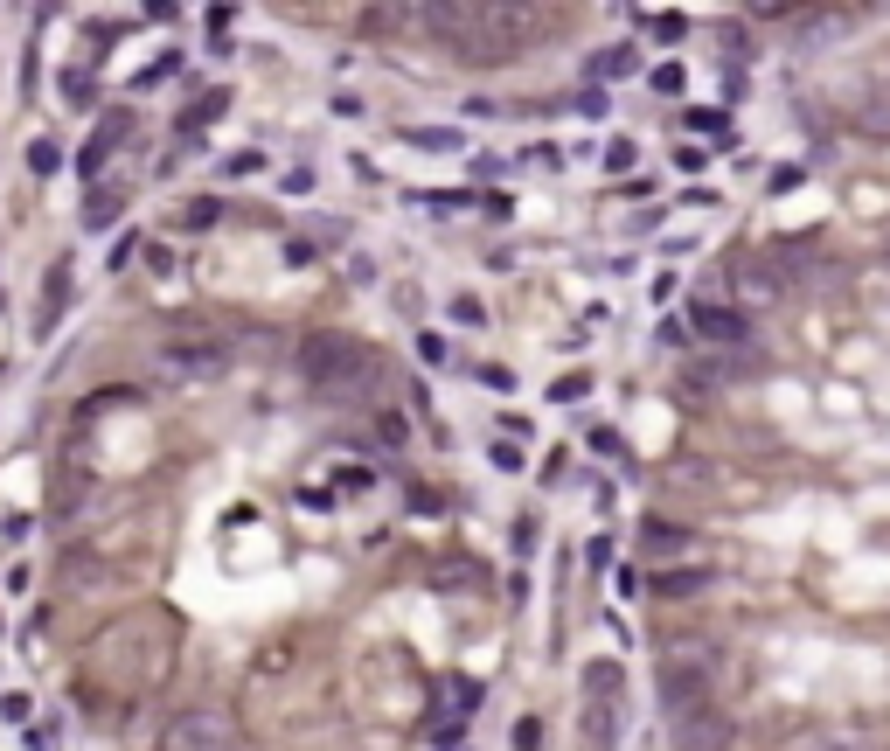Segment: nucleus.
<instances>
[{"mask_svg": "<svg viewBox=\"0 0 890 751\" xmlns=\"http://www.w3.org/2000/svg\"><path fill=\"white\" fill-rule=\"evenodd\" d=\"M418 21L459 63H508L522 49V35L536 28L529 7H418Z\"/></svg>", "mask_w": 890, "mask_h": 751, "instance_id": "obj_1", "label": "nucleus"}, {"mask_svg": "<svg viewBox=\"0 0 890 751\" xmlns=\"http://www.w3.org/2000/svg\"><path fill=\"white\" fill-rule=\"evenodd\" d=\"M299 376H306L313 390H327V397H369L376 376H383V362H376V348H362L355 334L320 327V334L299 341Z\"/></svg>", "mask_w": 890, "mask_h": 751, "instance_id": "obj_2", "label": "nucleus"}, {"mask_svg": "<svg viewBox=\"0 0 890 751\" xmlns=\"http://www.w3.org/2000/svg\"><path fill=\"white\" fill-rule=\"evenodd\" d=\"M717 647H682V654H668L661 661V717L675 724V717H689V710H703V703H717Z\"/></svg>", "mask_w": 890, "mask_h": 751, "instance_id": "obj_3", "label": "nucleus"}, {"mask_svg": "<svg viewBox=\"0 0 890 751\" xmlns=\"http://www.w3.org/2000/svg\"><path fill=\"white\" fill-rule=\"evenodd\" d=\"M223 369H230V341L195 327V320H181V334L160 341V376L167 383H216Z\"/></svg>", "mask_w": 890, "mask_h": 751, "instance_id": "obj_4", "label": "nucleus"}, {"mask_svg": "<svg viewBox=\"0 0 890 751\" xmlns=\"http://www.w3.org/2000/svg\"><path fill=\"white\" fill-rule=\"evenodd\" d=\"M160 751H237V724L223 710H181L160 731Z\"/></svg>", "mask_w": 890, "mask_h": 751, "instance_id": "obj_5", "label": "nucleus"}, {"mask_svg": "<svg viewBox=\"0 0 890 751\" xmlns=\"http://www.w3.org/2000/svg\"><path fill=\"white\" fill-rule=\"evenodd\" d=\"M689 334H703L717 355H738V348H751V313L724 300H696L689 306Z\"/></svg>", "mask_w": 890, "mask_h": 751, "instance_id": "obj_6", "label": "nucleus"}, {"mask_svg": "<svg viewBox=\"0 0 890 751\" xmlns=\"http://www.w3.org/2000/svg\"><path fill=\"white\" fill-rule=\"evenodd\" d=\"M668 745L675 751H731V717L717 703H703V710H689V717L668 724Z\"/></svg>", "mask_w": 890, "mask_h": 751, "instance_id": "obj_7", "label": "nucleus"}, {"mask_svg": "<svg viewBox=\"0 0 890 751\" xmlns=\"http://www.w3.org/2000/svg\"><path fill=\"white\" fill-rule=\"evenodd\" d=\"M126 133H133V112H126V105H112V112L91 126L84 153H77V174H84V181H105V160L119 153V140H126Z\"/></svg>", "mask_w": 890, "mask_h": 751, "instance_id": "obj_8", "label": "nucleus"}, {"mask_svg": "<svg viewBox=\"0 0 890 751\" xmlns=\"http://www.w3.org/2000/svg\"><path fill=\"white\" fill-rule=\"evenodd\" d=\"M710 585H717V571H710V564H668V571H654V578H647V592H654L661 605H689V599H703Z\"/></svg>", "mask_w": 890, "mask_h": 751, "instance_id": "obj_9", "label": "nucleus"}, {"mask_svg": "<svg viewBox=\"0 0 890 751\" xmlns=\"http://www.w3.org/2000/svg\"><path fill=\"white\" fill-rule=\"evenodd\" d=\"M640 550L668 571V564H682V557L696 550V536H689L682 522H668V515H647V522H640Z\"/></svg>", "mask_w": 890, "mask_h": 751, "instance_id": "obj_10", "label": "nucleus"}, {"mask_svg": "<svg viewBox=\"0 0 890 751\" xmlns=\"http://www.w3.org/2000/svg\"><path fill=\"white\" fill-rule=\"evenodd\" d=\"M63 313H70V258H56V265H49V279H42L35 334H56V327H63Z\"/></svg>", "mask_w": 890, "mask_h": 751, "instance_id": "obj_11", "label": "nucleus"}, {"mask_svg": "<svg viewBox=\"0 0 890 751\" xmlns=\"http://www.w3.org/2000/svg\"><path fill=\"white\" fill-rule=\"evenodd\" d=\"M487 585V564H473V557H439L432 564V592H480Z\"/></svg>", "mask_w": 890, "mask_h": 751, "instance_id": "obj_12", "label": "nucleus"}, {"mask_svg": "<svg viewBox=\"0 0 890 751\" xmlns=\"http://www.w3.org/2000/svg\"><path fill=\"white\" fill-rule=\"evenodd\" d=\"M119 209H126V188H119V181H91V195H84V230H112Z\"/></svg>", "mask_w": 890, "mask_h": 751, "instance_id": "obj_13", "label": "nucleus"}, {"mask_svg": "<svg viewBox=\"0 0 890 751\" xmlns=\"http://www.w3.org/2000/svg\"><path fill=\"white\" fill-rule=\"evenodd\" d=\"M640 70V49L633 42H612V49H598L592 56V84L605 91V84H619V77H633Z\"/></svg>", "mask_w": 890, "mask_h": 751, "instance_id": "obj_14", "label": "nucleus"}, {"mask_svg": "<svg viewBox=\"0 0 890 751\" xmlns=\"http://www.w3.org/2000/svg\"><path fill=\"white\" fill-rule=\"evenodd\" d=\"M856 21H863L856 7H835V14H807V21H800V49H821L828 35H849Z\"/></svg>", "mask_w": 890, "mask_h": 751, "instance_id": "obj_15", "label": "nucleus"}, {"mask_svg": "<svg viewBox=\"0 0 890 751\" xmlns=\"http://www.w3.org/2000/svg\"><path fill=\"white\" fill-rule=\"evenodd\" d=\"M578 689H585V696H626V668H619V661H585Z\"/></svg>", "mask_w": 890, "mask_h": 751, "instance_id": "obj_16", "label": "nucleus"}, {"mask_svg": "<svg viewBox=\"0 0 890 751\" xmlns=\"http://www.w3.org/2000/svg\"><path fill=\"white\" fill-rule=\"evenodd\" d=\"M223 112H230V91H202V98L181 112V133H202V126H209V119H223Z\"/></svg>", "mask_w": 890, "mask_h": 751, "instance_id": "obj_17", "label": "nucleus"}, {"mask_svg": "<svg viewBox=\"0 0 890 751\" xmlns=\"http://www.w3.org/2000/svg\"><path fill=\"white\" fill-rule=\"evenodd\" d=\"M404 140H411V147H425V153H459V147H466V133H459V126H411Z\"/></svg>", "mask_w": 890, "mask_h": 751, "instance_id": "obj_18", "label": "nucleus"}, {"mask_svg": "<svg viewBox=\"0 0 890 751\" xmlns=\"http://www.w3.org/2000/svg\"><path fill=\"white\" fill-rule=\"evenodd\" d=\"M174 223H181V230H216V223H223V202H216V195H195V202H181Z\"/></svg>", "mask_w": 890, "mask_h": 751, "instance_id": "obj_19", "label": "nucleus"}, {"mask_svg": "<svg viewBox=\"0 0 890 751\" xmlns=\"http://www.w3.org/2000/svg\"><path fill=\"white\" fill-rule=\"evenodd\" d=\"M786 286H793L786 272H765V265H751V272H744V293H751V300H779Z\"/></svg>", "mask_w": 890, "mask_h": 751, "instance_id": "obj_20", "label": "nucleus"}, {"mask_svg": "<svg viewBox=\"0 0 890 751\" xmlns=\"http://www.w3.org/2000/svg\"><path fill=\"white\" fill-rule=\"evenodd\" d=\"M56 167H63V147H56V140H28V174H35V181H49Z\"/></svg>", "mask_w": 890, "mask_h": 751, "instance_id": "obj_21", "label": "nucleus"}, {"mask_svg": "<svg viewBox=\"0 0 890 751\" xmlns=\"http://www.w3.org/2000/svg\"><path fill=\"white\" fill-rule=\"evenodd\" d=\"M63 98H70L77 112H91V98H98V77H91V70H63Z\"/></svg>", "mask_w": 890, "mask_h": 751, "instance_id": "obj_22", "label": "nucleus"}, {"mask_svg": "<svg viewBox=\"0 0 890 751\" xmlns=\"http://www.w3.org/2000/svg\"><path fill=\"white\" fill-rule=\"evenodd\" d=\"M445 696H452V717H459V724L480 710V682H466V675H452V682H445Z\"/></svg>", "mask_w": 890, "mask_h": 751, "instance_id": "obj_23", "label": "nucleus"}, {"mask_svg": "<svg viewBox=\"0 0 890 751\" xmlns=\"http://www.w3.org/2000/svg\"><path fill=\"white\" fill-rule=\"evenodd\" d=\"M647 84H654L661 98H682V91H689V70H682V63H661V70H647Z\"/></svg>", "mask_w": 890, "mask_h": 751, "instance_id": "obj_24", "label": "nucleus"}, {"mask_svg": "<svg viewBox=\"0 0 890 751\" xmlns=\"http://www.w3.org/2000/svg\"><path fill=\"white\" fill-rule=\"evenodd\" d=\"M856 126H863V133H890V91H877V98L856 112Z\"/></svg>", "mask_w": 890, "mask_h": 751, "instance_id": "obj_25", "label": "nucleus"}, {"mask_svg": "<svg viewBox=\"0 0 890 751\" xmlns=\"http://www.w3.org/2000/svg\"><path fill=\"white\" fill-rule=\"evenodd\" d=\"M592 397V376H557L550 383V404H585Z\"/></svg>", "mask_w": 890, "mask_h": 751, "instance_id": "obj_26", "label": "nucleus"}, {"mask_svg": "<svg viewBox=\"0 0 890 751\" xmlns=\"http://www.w3.org/2000/svg\"><path fill=\"white\" fill-rule=\"evenodd\" d=\"M258 167H265V153H258V147H244V153H223V174H230V181H244V174H258Z\"/></svg>", "mask_w": 890, "mask_h": 751, "instance_id": "obj_27", "label": "nucleus"}, {"mask_svg": "<svg viewBox=\"0 0 890 751\" xmlns=\"http://www.w3.org/2000/svg\"><path fill=\"white\" fill-rule=\"evenodd\" d=\"M626 167H633V140L612 133V140H605V174H626Z\"/></svg>", "mask_w": 890, "mask_h": 751, "instance_id": "obj_28", "label": "nucleus"}, {"mask_svg": "<svg viewBox=\"0 0 890 751\" xmlns=\"http://www.w3.org/2000/svg\"><path fill=\"white\" fill-rule=\"evenodd\" d=\"M654 341H661V348H689V320H675V313H661V327H654Z\"/></svg>", "mask_w": 890, "mask_h": 751, "instance_id": "obj_29", "label": "nucleus"}, {"mask_svg": "<svg viewBox=\"0 0 890 751\" xmlns=\"http://www.w3.org/2000/svg\"><path fill=\"white\" fill-rule=\"evenodd\" d=\"M647 28H654V42H682V28H689V14H654Z\"/></svg>", "mask_w": 890, "mask_h": 751, "instance_id": "obj_30", "label": "nucleus"}, {"mask_svg": "<svg viewBox=\"0 0 890 751\" xmlns=\"http://www.w3.org/2000/svg\"><path fill=\"white\" fill-rule=\"evenodd\" d=\"M800 181H807V167H772V174H765V188H772V195H793Z\"/></svg>", "mask_w": 890, "mask_h": 751, "instance_id": "obj_31", "label": "nucleus"}, {"mask_svg": "<svg viewBox=\"0 0 890 751\" xmlns=\"http://www.w3.org/2000/svg\"><path fill=\"white\" fill-rule=\"evenodd\" d=\"M0 717H7V724H28V717H35V703H28L21 689H7V696H0Z\"/></svg>", "mask_w": 890, "mask_h": 751, "instance_id": "obj_32", "label": "nucleus"}, {"mask_svg": "<svg viewBox=\"0 0 890 751\" xmlns=\"http://www.w3.org/2000/svg\"><path fill=\"white\" fill-rule=\"evenodd\" d=\"M585 439H592L598 459H626V446H619V432H612V425H598V432H585Z\"/></svg>", "mask_w": 890, "mask_h": 751, "instance_id": "obj_33", "label": "nucleus"}, {"mask_svg": "<svg viewBox=\"0 0 890 751\" xmlns=\"http://www.w3.org/2000/svg\"><path fill=\"white\" fill-rule=\"evenodd\" d=\"M452 320H466V327H480V320H487V306L473 300V293H452Z\"/></svg>", "mask_w": 890, "mask_h": 751, "instance_id": "obj_34", "label": "nucleus"}, {"mask_svg": "<svg viewBox=\"0 0 890 751\" xmlns=\"http://www.w3.org/2000/svg\"><path fill=\"white\" fill-rule=\"evenodd\" d=\"M689 126H696V133H710V140H731V126H724V112H689Z\"/></svg>", "mask_w": 890, "mask_h": 751, "instance_id": "obj_35", "label": "nucleus"}, {"mask_svg": "<svg viewBox=\"0 0 890 751\" xmlns=\"http://www.w3.org/2000/svg\"><path fill=\"white\" fill-rule=\"evenodd\" d=\"M376 432H383V446L397 452V446H404V432H411V425H404V418H397V411H383V418H376Z\"/></svg>", "mask_w": 890, "mask_h": 751, "instance_id": "obj_36", "label": "nucleus"}, {"mask_svg": "<svg viewBox=\"0 0 890 751\" xmlns=\"http://www.w3.org/2000/svg\"><path fill=\"white\" fill-rule=\"evenodd\" d=\"M578 112H585V119H605V112H612V98H605V91H578Z\"/></svg>", "mask_w": 890, "mask_h": 751, "instance_id": "obj_37", "label": "nucleus"}, {"mask_svg": "<svg viewBox=\"0 0 890 751\" xmlns=\"http://www.w3.org/2000/svg\"><path fill=\"white\" fill-rule=\"evenodd\" d=\"M487 459H494L501 473H522V446H501V439H494V446H487Z\"/></svg>", "mask_w": 890, "mask_h": 751, "instance_id": "obj_38", "label": "nucleus"}, {"mask_svg": "<svg viewBox=\"0 0 890 751\" xmlns=\"http://www.w3.org/2000/svg\"><path fill=\"white\" fill-rule=\"evenodd\" d=\"M494 174H508V160L501 153H473V181H494Z\"/></svg>", "mask_w": 890, "mask_h": 751, "instance_id": "obj_39", "label": "nucleus"}, {"mask_svg": "<svg viewBox=\"0 0 890 751\" xmlns=\"http://www.w3.org/2000/svg\"><path fill=\"white\" fill-rule=\"evenodd\" d=\"M675 167H682V174H703V167H710V153H703V147H675Z\"/></svg>", "mask_w": 890, "mask_h": 751, "instance_id": "obj_40", "label": "nucleus"}, {"mask_svg": "<svg viewBox=\"0 0 890 751\" xmlns=\"http://www.w3.org/2000/svg\"><path fill=\"white\" fill-rule=\"evenodd\" d=\"M459 738H466V724H459V717H439V724H432V745H459Z\"/></svg>", "mask_w": 890, "mask_h": 751, "instance_id": "obj_41", "label": "nucleus"}, {"mask_svg": "<svg viewBox=\"0 0 890 751\" xmlns=\"http://www.w3.org/2000/svg\"><path fill=\"white\" fill-rule=\"evenodd\" d=\"M362 112H369V105H362L355 91H334V119H362Z\"/></svg>", "mask_w": 890, "mask_h": 751, "instance_id": "obj_42", "label": "nucleus"}, {"mask_svg": "<svg viewBox=\"0 0 890 751\" xmlns=\"http://www.w3.org/2000/svg\"><path fill=\"white\" fill-rule=\"evenodd\" d=\"M133 258H140V237H119V244H112V272H126Z\"/></svg>", "mask_w": 890, "mask_h": 751, "instance_id": "obj_43", "label": "nucleus"}, {"mask_svg": "<svg viewBox=\"0 0 890 751\" xmlns=\"http://www.w3.org/2000/svg\"><path fill=\"white\" fill-rule=\"evenodd\" d=\"M480 383H487L494 397H508V390H515V369H480Z\"/></svg>", "mask_w": 890, "mask_h": 751, "instance_id": "obj_44", "label": "nucleus"}, {"mask_svg": "<svg viewBox=\"0 0 890 751\" xmlns=\"http://www.w3.org/2000/svg\"><path fill=\"white\" fill-rule=\"evenodd\" d=\"M411 508H418V515H439V508H445L439 487H411Z\"/></svg>", "mask_w": 890, "mask_h": 751, "instance_id": "obj_45", "label": "nucleus"}, {"mask_svg": "<svg viewBox=\"0 0 890 751\" xmlns=\"http://www.w3.org/2000/svg\"><path fill=\"white\" fill-rule=\"evenodd\" d=\"M515 745L536 751V745H543V724H536V717H522V724H515Z\"/></svg>", "mask_w": 890, "mask_h": 751, "instance_id": "obj_46", "label": "nucleus"}, {"mask_svg": "<svg viewBox=\"0 0 890 751\" xmlns=\"http://www.w3.org/2000/svg\"><path fill=\"white\" fill-rule=\"evenodd\" d=\"M418 355H425V362L439 369V362H445V341H439V334H418Z\"/></svg>", "mask_w": 890, "mask_h": 751, "instance_id": "obj_47", "label": "nucleus"}, {"mask_svg": "<svg viewBox=\"0 0 890 751\" xmlns=\"http://www.w3.org/2000/svg\"><path fill=\"white\" fill-rule=\"evenodd\" d=\"M313 188V167H286V195H306Z\"/></svg>", "mask_w": 890, "mask_h": 751, "instance_id": "obj_48", "label": "nucleus"}]
</instances>
